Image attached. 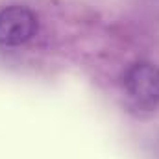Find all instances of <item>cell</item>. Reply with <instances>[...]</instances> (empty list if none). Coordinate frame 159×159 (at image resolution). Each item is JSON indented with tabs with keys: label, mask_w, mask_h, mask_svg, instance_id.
Segmentation results:
<instances>
[{
	"label": "cell",
	"mask_w": 159,
	"mask_h": 159,
	"mask_svg": "<svg viewBox=\"0 0 159 159\" xmlns=\"http://www.w3.org/2000/svg\"><path fill=\"white\" fill-rule=\"evenodd\" d=\"M124 89L141 109H154L159 104V69L148 61L133 63L124 74Z\"/></svg>",
	"instance_id": "1"
},
{
	"label": "cell",
	"mask_w": 159,
	"mask_h": 159,
	"mask_svg": "<svg viewBox=\"0 0 159 159\" xmlns=\"http://www.w3.org/2000/svg\"><path fill=\"white\" fill-rule=\"evenodd\" d=\"M37 34V19L24 6H7L0 9V44L19 46Z\"/></svg>",
	"instance_id": "2"
}]
</instances>
